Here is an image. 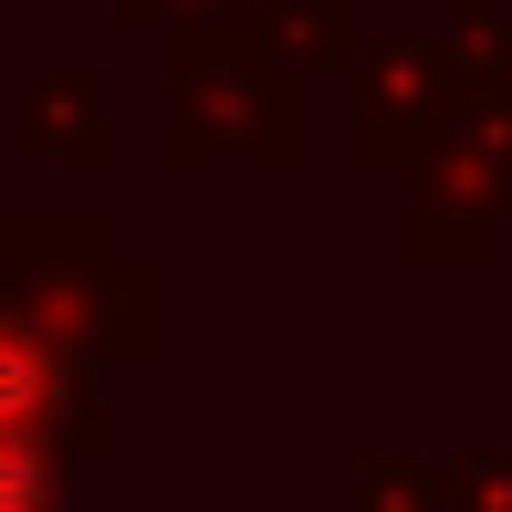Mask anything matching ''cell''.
Listing matches in <instances>:
<instances>
[{
  "label": "cell",
  "mask_w": 512,
  "mask_h": 512,
  "mask_svg": "<svg viewBox=\"0 0 512 512\" xmlns=\"http://www.w3.org/2000/svg\"><path fill=\"white\" fill-rule=\"evenodd\" d=\"M32 502H42V471L21 450V429H0V512H32Z\"/></svg>",
  "instance_id": "obj_1"
}]
</instances>
